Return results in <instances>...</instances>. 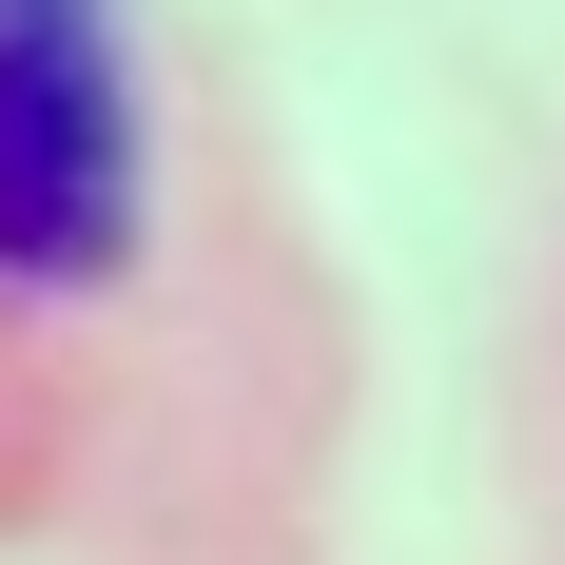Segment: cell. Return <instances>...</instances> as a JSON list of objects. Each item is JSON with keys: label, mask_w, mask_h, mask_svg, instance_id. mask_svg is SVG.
I'll return each mask as SVG.
<instances>
[{"label": "cell", "mask_w": 565, "mask_h": 565, "mask_svg": "<svg viewBox=\"0 0 565 565\" xmlns=\"http://www.w3.org/2000/svg\"><path fill=\"white\" fill-rule=\"evenodd\" d=\"M117 254H137L117 0H0V292H98Z\"/></svg>", "instance_id": "cell-1"}]
</instances>
